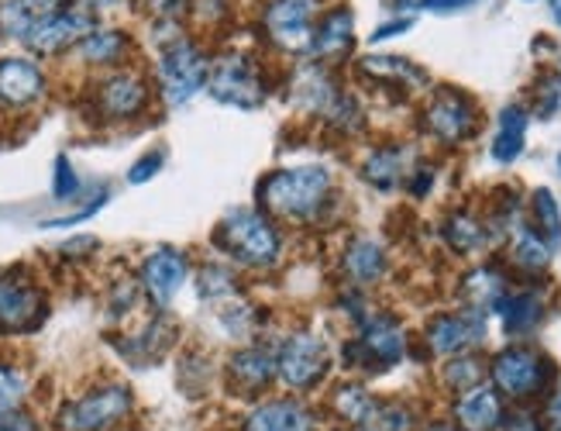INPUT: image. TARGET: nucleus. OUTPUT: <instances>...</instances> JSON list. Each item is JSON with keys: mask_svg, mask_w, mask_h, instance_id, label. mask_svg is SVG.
Listing matches in <instances>:
<instances>
[{"mask_svg": "<svg viewBox=\"0 0 561 431\" xmlns=\"http://www.w3.org/2000/svg\"><path fill=\"white\" fill-rule=\"evenodd\" d=\"M255 201L259 211L289 228H324L341 207L334 173L324 162L276 166L259 180Z\"/></svg>", "mask_w": 561, "mask_h": 431, "instance_id": "obj_1", "label": "nucleus"}, {"mask_svg": "<svg viewBox=\"0 0 561 431\" xmlns=\"http://www.w3.org/2000/svg\"><path fill=\"white\" fill-rule=\"evenodd\" d=\"M210 49L201 35L186 32L180 21H159L156 32V90L169 111L186 107L207 90Z\"/></svg>", "mask_w": 561, "mask_h": 431, "instance_id": "obj_2", "label": "nucleus"}, {"mask_svg": "<svg viewBox=\"0 0 561 431\" xmlns=\"http://www.w3.org/2000/svg\"><path fill=\"white\" fill-rule=\"evenodd\" d=\"M283 83V69H276L273 56L259 49H238L228 45L210 59L207 93L225 107L234 111H259Z\"/></svg>", "mask_w": 561, "mask_h": 431, "instance_id": "obj_3", "label": "nucleus"}, {"mask_svg": "<svg viewBox=\"0 0 561 431\" xmlns=\"http://www.w3.org/2000/svg\"><path fill=\"white\" fill-rule=\"evenodd\" d=\"M210 242L231 262V266L255 270V273H273L283 262V252H286L279 222H273L270 214L259 211V207L228 211L225 218L217 222Z\"/></svg>", "mask_w": 561, "mask_h": 431, "instance_id": "obj_4", "label": "nucleus"}, {"mask_svg": "<svg viewBox=\"0 0 561 431\" xmlns=\"http://www.w3.org/2000/svg\"><path fill=\"white\" fill-rule=\"evenodd\" d=\"M407 345H410V334H407L403 321L393 315V310L373 307L369 315L352 328V339L341 345V366L352 373L376 376V373H386L397 363H403Z\"/></svg>", "mask_w": 561, "mask_h": 431, "instance_id": "obj_5", "label": "nucleus"}, {"mask_svg": "<svg viewBox=\"0 0 561 431\" xmlns=\"http://www.w3.org/2000/svg\"><path fill=\"white\" fill-rule=\"evenodd\" d=\"M317 14H321V8L307 4V0H262L255 14V32L262 49L286 63L307 59Z\"/></svg>", "mask_w": 561, "mask_h": 431, "instance_id": "obj_6", "label": "nucleus"}, {"mask_svg": "<svg viewBox=\"0 0 561 431\" xmlns=\"http://www.w3.org/2000/svg\"><path fill=\"white\" fill-rule=\"evenodd\" d=\"M276 359H279V383L289 394L317 390L334 366L328 339L310 328H297L283 342H276Z\"/></svg>", "mask_w": 561, "mask_h": 431, "instance_id": "obj_7", "label": "nucleus"}, {"mask_svg": "<svg viewBox=\"0 0 561 431\" xmlns=\"http://www.w3.org/2000/svg\"><path fill=\"white\" fill-rule=\"evenodd\" d=\"M421 132L445 149L466 146L479 132V107L466 90H458L451 83L431 87L427 101L421 107Z\"/></svg>", "mask_w": 561, "mask_h": 431, "instance_id": "obj_8", "label": "nucleus"}, {"mask_svg": "<svg viewBox=\"0 0 561 431\" xmlns=\"http://www.w3.org/2000/svg\"><path fill=\"white\" fill-rule=\"evenodd\" d=\"M554 363L530 345H506L493 355L490 379L493 387L510 400H534L551 390L554 383Z\"/></svg>", "mask_w": 561, "mask_h": 431, "instance_id": "obj_9", "label": "nucleus"}, {"mask_svg": "<svg viewBox=\"0 0 561 431\" xmlns=\"http://www.w3.org/2000/svg\"><path fill=\"white\" fill-rule=\"evenodd\" d=\"M135 407V397L125 383H104L93 387L83 397L62 404L56 415V431H111L121 424Z\"/></svg>", "mask_w": 561, "mask_h": 431, "instance_id": "obj_10", "label": "nucleus"}, {"mask_svg": "<svg viewBox=\"0 0 561 431\" xmlns=\"http://www.w3.org/2000/svg\"><path fill=\"white\" fill-rule=\"evenodd\" d=\"M90 101H93V111L101 122H111V125H125V122H135L152 104V83L149 77H141L138 69H111L96 87L90 90Z\"/></svg>", "mask_w": 561, "mask_h": 431, "instance_id": "obj_11", "label": "nucleus"}, {"mask_svg": "<svg viewBox=\"0 0 561 431\" xmlns=\"http://www.w3.org/2000/svg\"><path fill=\"white\" fill-rule=\"evenodd\" d=\"M101 25V14H96L87 0H69L62 4L56 14H48L42 25L24 38L21 45L28 49L32 56H42V59H56L62 53H72L77 45Z\"/></svg>", "mask_w": 561, "mask_h": 431, "instance_id": "obj_12", "label": "nucleus"}, {"mask_svg": "<svg viewBox=\"0 0 561 431\" xmlns=\"http://www.w3.org/2000/svg\"><path fill=\"white\" fill-rule=\"evenodd\" d=\"M283 90H286V104L304 114L321 122L328 114V107L334 104V98L341 93L337 87V69L328 63H317V59H300V63H289L283 69Z\"/></svg>", "mask_w": 561, "mask_h": 431, "instance_id": "obj_13", "label": "nucleus"}, {"mask_svg": "<svg viewBox=\"0 0 561 431\" xmlns=\"http://www.w3.org/2000/svg\"><path fill=\"white\" fill-rule=\"evenodd\" d=\"M45 318V291L28 273H0V334H32Z\"/></svg>", "mask_w": 561, "mask_h": 431, "instance_id": "obj_14", "label": "nucleus"}, {"mask_svg": "<svg viewBox=\"0 0 561 431\" xmlns=\"http://www.w3.org/2000/svg\"><path fill=\"white\" fill-rule=\"evenodd\" d=\"M228 387L241 397H259L279 379V359H276V342L252 339L238 345L225 366Z\"/></svg>", "mask_w": 561, "mask_h": 431, "instance_id": "obj_15", "label": "nucleus"}, {"mask_svg": "<svg viewBox=\"0 0 561 431\" xmlns=\"http://www.w3.org/2000/svg\"><path fill=\"white\" fill-rule=\"evenodd\" d=\"M482 342H485V315H482V310H472V307L434 315L427 321V328H424V345L437 359H448V355H458V352H472Z\"/></svg>", "mask_w": 561, "mask_h": 431, "instance_id": "obj_16", "label": "nucleus"}, {"mask_svg": "<svg viewBox=\"0 0 561 431\" xmlns=\"http://www.w3.org/2000/svg\"><path fill=\"white\" fill-rule=\"evenodd\" d=\"M352 56H355V11L348 8V0H334L313 21V42L307 59L341 69Z\"/></svg>", "mask_w": 561, "mask_h": 431, "instance_id": "obj_17", "label": "nucleus"}, {"mask_svg": "<svg viewBox=\"0 0 561 431\" xmlns=\"http://www.w3.org/2000/svg\"><path fill=\"white\" fill-rule=\"evenodd\" d=\"M186 280H190V259H186V252H180L173 246H162V249L149 252L138 266L141 294L149 297V304L156 310H165L173 304L176 294L186 286Z\"/></svg>", "mask_w": 561, "mask_h": 431, "instance_id": "obj_18", "label": "nucleus"}, {"mask_svg": "<svg viewBox=\"0 0 561 431\" xmlns=\"http://www.w3.org/2000/svg\"><path fill=\"white\" fill-rule=\"evenodd\" d=\"M413 166H417L413 146H407V141H382V146H373L365 152V159L358 162V177L365 180V186L379 190V194H397Z\"/></svg>", "mask_w": 561, "mask_h": 431, "instance_id": "obj_19", "label": "nucleus"}, {"mask_svg": "<svg viewBox=\"0 0 561 431\" xmlns=\"http://www.w3.org/2000/svg\"><path fill=\"white\" fill-rule=\"evenodd\" d=\"M337 273L348 286H358V291H369V286L382 283L389 273V252L379 238L373 235H352L345 246H341L337 256Z\"/></svg>", "mask_w": 561, "mask_h": 431, "instance_id": "obj_20", "label": "nucleus"}, {"mask_svg": "<svg viewBox=\"0 0 561 431\" xmlns=\"http://www.w3.org/2000/svg\"><path fill=\"white\" fill-rule=\"evenodd\" d=\"M48 77L35 59L4 56L0 59V104L11 111H24L45 98Z\"/></svg>", "mask_w": 561, "mask_h": 431, "instance_id": "obj_21", "label": "nucleus"}, {"mask_svg": "<svg viewBox=\"0 0 561 431\" xmlns=\"http://www.w3.org/2000/svg\"><path fill=\"white\" fill-rule=\"evenodd\" d=\"M355 73L365 77L369 83H382V87H400V90H431V73L413 63L410 56H397V53H369L355 59Z\"/></svg>", "mask_w": 561, "mask_h": 431, "instance_id": "obj_22", "label": "nucleus"}, {"mask_svg": "<svg viewBox=\"0 0 561 431\" xmlns=\"http://www.w3.org/2000/svg\"><path fill=\"white\" fill-rule=\"evenodd\" d=\"M245 431H321L300 397H265L245 415Z\"/></svg>", "mask_w": 561, "mask_h": 431, "instance_id": "obj_23", "label": "nucleus"}, {"mask_svg": "<svg viewBox=\"0 0 561 431\" xmlns=\"http://www.w3.org/2000/svg\"><path fill=\"white\" fill-rule=\"evenodd\" d=\"M131 49H135V42L125 29L96 25L77 49H72V56L87 69H104V73H111V69H121L131 59Z\"/></svg>", "mask_w": 561, "mask_h": 431, "instance_id": "obj_24", "label": "nucleus"}, {"mask_svg": "<svg viewBox=\"0 0 561 431\" xmlns=\"http://www.w3.org/2000/svg\"><path fill=\"white\" fill-rule=\"evenodd\" d=\"M506 418V407H503V394L496 387H479L458 394L455 400V424L461 431H496Z\"/></svg>", "mask_w": 561, "mask_h": 431, "instance_id": "obj_25", "label": "nucleus"}, {"mask_svg": "<svg viewBox=\"0 0 561 431\" xmlns=\"http://www.w3.org/2000/svg\"><path fill=\"white\" fill-rule=\"evenodd\" d=\"M458 294L466 300V307L490 315V310H496L503 304V297L510 294V280L500 266H493V262H482V266H472L466 276H461Z\"/></svg>", "mask_w": 561, "mask_h": 431, "instance_id": "obj_26", "label": "nucleus"}, {"mask_svg": "<svg viewBox=\"0 0 561 431\" xmlns=\"http://www.w3.org/2000/svg\"><path fill=\"white\" fill-rule=\"evenodd\" d=\"M69 0H0V38L24 42Z\"/></svg>", "mask_w": 561, "mask_h": 431, "instance_id": "obj_27", "label": "nucleus"}, {"mask_svg": "<svg viewBox=\"0 0 561 431\" xmlns=\"http://www.w3.org/2000/svg\"><path fill=\"white\" fill-rule=\"evenodd\" d=\"M324 407H328V415L341 424H348L352 431L373 415V407H376V397L373 390L365 387L362 379H341L334 383V387L328 390L324 397Z\"/></svg>", "mask_w": 561, "mask_h": 431, "instance_id": "obj_28", "label": "nucleus"}, {"mask_svg": "<svg viewBox=\"0 0 561 431\" xmlns=\"http://www.w3.org/2000/svg\"><path fill=\"white\" fill-rule=\"evenodd\" d=\"M442 238L445 246L458 256H472V252H482L485 246L493 242L496 231L490 222H482L479 214L472 211H451L448 218L442 222Z\"/></svg>", "mask_w": 561, "mask_h": 431, "instance_id": "obj_29", "label": "nucleus"}, {"mask_svg": "<svg viewBox=\"0 0 561 431\" xmlns=\"http://www.w3.org/2000/svg\"><path fill=\"white\" fill-rule=\"evenodd\" d=\"M527 125H530V114L517 104H510L500 111V128H496V138L490 146V156L493 162L500 166H514L520 156H524V146H527Z\"/></svg>", "mask_w": 561, "mask_h": 431, "instance_id": "obj_30", "label": "nucleus"}, {"mask_svg": "<svg viewBox=\"0 0 561 431\" xmlns=\"http://www.w3.org/2000/svg\"><path fill=\"white\" fill-rule=\"evenodd\" d=\"M551 242L534 228V225H524L517 222L510 228V259H514V266L524 270V273H545L551 266Z\"/></svg>", "mask_w": 561, "mask_h": 431, "instance_id": "obj_31", "label": "nucleus"}, {"mask_svg": "<svg viewBox=\"0 0 561 431\" xmlns=\"http://www.w3.org/2000/svg\"><path fill=\"white\" fill-rule=\"evenodd\" d=\"M496 315L503 318L506 334H530L545 321V297L538 291H510L503 304L496 307Z\"/></svg>", "mask_w": 561, "mask_h": 431, "instance_id": "obj_32", "label": "nucleus"}, {"mask_svg": "<svg viewBox=\"0 0 561 431\" xmlns=\"http://www.w3.org/2000/svg\"><path fill=\"white\" fill-rule=\"evenodd\" d=\"M317 125H324L328 132L341 135V138H358L365 128H369V111L358 101V93L341 87V93L334 98V104L328 107V114Z\"/></svg>", "mask_w": 561, "mask_h": 431, "instance_id": "obj_33", "label": "nucleus"}, {"mask_svg": "<svg viewBox=\"0 0 561 431\" xmlns=\"http://www.w3.org/2000/svg\"><path fill=\"white\" fill-rule=\"evenodd\" d=\"M262 307H255L252 300L245 297H234L228 304H217V325L225 328V334H231L234 342H252L259 339V331H262Z\"/></svg>", "mask_w": 561, "mask_h": 431, "instance_id": "obj_34", "label": "nucleus"}, {"mask_svg": "<svg viewBox=\"0 0 561 431\" xmlns=\"http://www.w3.org/2000/svg\"><path fill=\"white\" fill-rule=\"evenodd\" d=\"M197 294L204 304H228L241 297V276L228 262H204L197 270Z\"/></svg>", "mask_w": 561, "mask_h": 431, "instance_id": "obj_35", "label": "nucleus"}, {"mask_svg": "<svg viewBox=\"0 0 561 431\" xmlns=\"http://www.w3.org/2000/svg\"><path fill=\"white\" fill-rule=\"evenodd\" d=\"M238 14V0H190L186 8V21L193 35H214L228 29Z\"/></svg>", "mask_w": 561, "mask_h": 431, "instance_id": "obj_36", "label": "nucleus"}, {"mask_svg": "<svg viewBox=\"0 0 561 431\" xmlns=\"http://www.w3.org/2000/svg\"><path fill=\"white\" fill-rule=\"evenodd\" d=\"M176 342V325L165 318V310L145 325L141 331H135V339H128L125 349H131L138 359H159L162 352H169V345Z\"/></svg>", "mask_w": 561, "mask_h": 431, "instance_id": "obj_37", "label": "nucleus"}, {"mask_svg": "<svg viewBox=\"0 0 561 431\" xmlns=\"http://www.w3.org/2000/svg\"><path fill=\"white\" fill-rule=\"evenodd\" d=\"M485 373H490V366H485L476 352H458V355L445 359L442 383H445L448 390H455V394H466V390L479 387V383L485 379Z\"/></svg>", "mask_w": 561, "mask_h": 431, "instance_id": "obj_38", "label": "nucleus"}, {"mask_svg": "<svg viewBox=\"0 0 561 431\" xmlns=\"http://www.w3.org/2000/svg\"><path fill=\"white\" fill-rule=\"evenodd\" d=\"M413 428H417V415L403 400H376L373 415L355 431H413Z\"/></svg>", "mask_w": 561, "mask_h": 431, "instance_id": "obj_39", "label": "nucleus"}, {"mask_svg": "<svg viewBox=\"0 0 561 431\" xmlns=\"http://www.w3.org/2000/svg\"><path fill=\"white\" fill-rule=\"evenodd\" d=\"M530 211H534V228H538L551 246L561 242V207L551 197V190H534L530 194Z\"/></svg>", "mask_w": 561, "mask_h": 431, "instance_id": "obj_40", "label": "nucleus"}, {"mask_svg": "<svg viewBox=\"0 0 561 431\" xmlns=\"http://www.w3.org/2000/svg\"><path fill=\"white\" fill-rule=\"evenodd\" d=\"M24 394H28V383H24L21 370L0 363V415H11L21 411Z\"/></svg>", "mask_w": 561, "mask_h": 431, "instance_id": "obj_41", "label": "nucleus"}, {"mask_svg": "<svg viewBox=\"0 0 561 431\" xmlns=\"http://www.w3.org/2000/svg\"><path fill=\"white\" fill-rule=\"evenodd\" d=\"M53 194H56V201H77V197H80V180H77V170H72V162H69L66 156H59V159H56Z\"/></svg>", "mask_w": 561, "mask_h": 431, "instance_id": "obj_42", "label": "nucleus"}, {"mask_svg": "<svg viewBox=\"0 0 561 431\" xmlns=\"http://www.w3.org/2000/svg\"><path fill=\"white\" fill-rule=\"evenodd\" d=\"M162 162H165V152H162V149L145 152V156L131 166V170H128V183H131V186H141V183L156 180V177H159V170H162Z\"/></svg>", "mask_w": 561, "mask_h": 431, "instance_id": "obj_43", "label": "nucleus"}, {"mask_svg": "<svg viewBox=\"0 0 561 431\" xmlns=\"http://www.w3.org/2000/svg\"><path fill=\"white\" fill-rule=\"evenodd\" d=\"M141 8L152 21H183L190 0H141Z\"/></svg>", "mask_w": 561, "mask_h": 431, "instance_id": "obj_44", "label": "nucleus"}, {"mask_svg": "<svg viewBox=\"0 0 561 431\" xmlns=\"http://www.w3.org/2000/svg\"><path fill=\"white\" fill-rule=\"evenodd\" d=\"M431 186H434V170L427 162H417L410 170V177H407V183H403V190L410 197H427L431 194Z\"/></svg>", "mask_w": 561, "mask_h": 431, "instance_id": "obj_45", "label": "nucleus"}, {"mask_svg": "<svg viewBox=\"0 0 561 431\" xmlns=\"http://www.w3.org/2000/svg\"><path fill=\"white\" fill-rule=\"evenodd\" d=\"M413 21H417L413 14H397V18H389L386 25H379V29L369 35V42H373V45H382V42H389V38H400V35H407V32L413 29Z\"/></svg>", "mask_w": 561, "mask_h": 431, "instance_id": "obj_46", "label": "nucleus"}, {"mask_svg": "<svg viewBox=\"0 0 561 431\" xmlns=\"http://www.w3.org/2000/svg\"><path fill=\"white\" fill-rule=\"evenodd\" d=\"M107 204V190H101V197L96 201H90V204H83L80 211H72V214H66V218H56V222H45V228H72V225H80V222H87V218H93L96 211H101Z\"/></svg>", "mask_w": 561, "mask_h": 431, "instance_id": "obj_47", "label": "nucleus"}, {"mask_svg": "<svg viewBox=\"0 0 561 431\" xmlns=\"http://www.w3.org/2000/svg\"><path fill=\"white\" fill-rule=\"evenodd\" d=\"M96 238L93 235H80V238H69V242H62L59 246V256L62 259H83V256H93L96 252Z\"/></svg>", "mask_w": 561, "mask_h": 431, "instance_id": "obj_48", "label": "nucleus"}, {"mask_svg": "<svg viewBox=\"0 0 561 431\" xmlns=\"http://www.w3.org/2000/svg\"><path fill=\"white\" fill-rule=\"evenodd\" d=\"M496 431H545V424L534 418L530 411H517V415H506Z\"/></svg>", "mask_w": 561, "mask_h": 431, "instance_id": "obj_49", "label": "nucleus"}, {"mask_svg": "<svg viewBox=\"0 0 561 431\" xmlns=\"http://www.w3.org/2000/svg\"><path fill=\"white\" fill-rule=\"evenodd\" d=\"M476 0H421V11L427 14H458V11H469Z\"/></svg>", "mask_w": 561, "mask_h": 431, "instance_id": "obj_50", "label": "nucleus"}, {"mask_svg": "<svg viewBox=\"0 0 561 431\" xmlns=\"http://www.w3.org/2000/svg\"><path fill=\"white\" fill-rule=\"evenodd\" d=\"M0 431H38V424L24 411H11V415H0Z\"/></svg>", "mask_w": 561, "mask_h": 431, "instance_id": "obj_51", "label": "nucleus"}, {"mask_svg": "<svg viewBox=\"0 0 561 431\" xmlns=\"http://www.w3.org/2000/svg\"><path fill=\"white\" fill-rule=\"evenodd\" d=\"M545 424H548V431H561V383L554 387V394L548 397V407H545Z\"/></svg>", "mask_w": 561, "mask_h": 431, "instance_id": "obj_52", "label": "nucleus"}, {"mask_svg": "<svg viewBox=\"0 0 561 431\" xmlns=\"http://www.w3.org/2000/svg\"><path fill=\"white\" fill-rule=\"evenodd\" d=\"M87 4L96 11V14H107V11H117V8H125L128 0H87Z\"/></svg>", "mask_w": 561, "mask_h": 431, "instance_id": "obj_53", "label": "nucleus"}, {"mask_svg": "<svg viewBox=\"0 0 561 431\" xmlns=\"http://www.w3.org/2000/svg\"><path fill=\"white\" fill-rule=\"evenodd\" d=\"M548 8H551V18H554V25H561V0H548Z\"/></svg>", "mask_w": 561, "mask_h": 431, "instance_id": "obj_54", "label": "nucleus"}, {"mask_svg": "<svg viewBox=\"0 0 561 431\" xmlns=\"http://www.w3.org/2000/svg\"><path fill=\"white\" fill-rule=\"evenodd\" d=\"M424 431H461L458 424H431V428H424Z\"/></svg>", "mask_w": 561, "mask_h": 431, "instance_id": "obj_55", "label": "nucleus"}, {"mask_svg": "<svg viewBox=\"0 0 561 431\" xmlns=\"http://www.w3.org/2000/svg\"><path fill=\"white\" fill-rule=\"evenodd\" d=\"M558 170H561V156H558Z\"/></svg>", "mask_w": 561, "mask_h": 431, "instance_id": "obj_56", "label": "nucleus"}]
</instances>
